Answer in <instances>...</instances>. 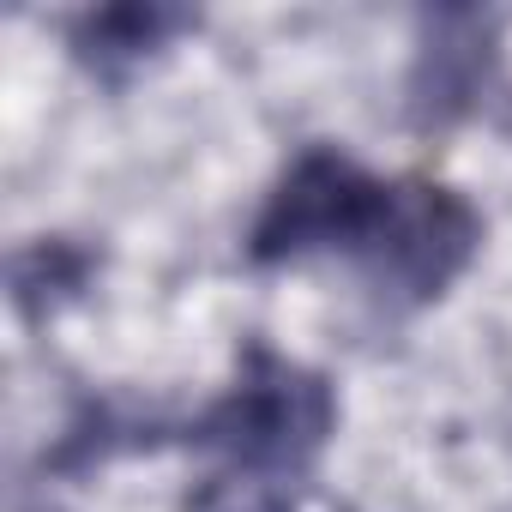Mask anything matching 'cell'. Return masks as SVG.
Segmentation results:
<instances>
[{
    "label": "cell",
    "mask_w": 512,
    "mask_h": 512,
    "mask_svg": "<svg viewBox=\"0 0 512 512\" xmlns=\"http://www.w3.org/2000/svg\"><path fill=\"white\" fill-rule=\"evenodd\" d=\"M199 19L181 7H97L73 25V49L91 73L121 79L127 67L151 61L157 49H169L181 31H193Z\"/></svg>",
    "instance_id": "3957f363"
},
{
    "label": "cell",
    "mask_w": 512,
    "mask_h": 512,
    "mask_svg": "<svg viewBox=\"0 0 512 512\" xmlns=\"http://www.w3.org/2000/svg\"><path fill=\"white\" fill-rule=\"evenodd\" d=\"M332 428V380L266 338H247L235 380L187 422V446L205 458L187 512H296Z\"/></svg>",
    "instance_id": "7a4b0ae2"
},
{
    "label": "cell",
    "mask_w": 512,
    "mask_h": 512,
    "mask_svg": "<svg viewBox=\"0 0 512 512\" xmlns=\"http://www.w3.org/2000/svg\"><path fill=\"white\" fill-rule=\"evenodd\" d=\"M476 205L428 175H374L338 145H308L272 181L247 229L253 266L344 260L392 308L440 302L476 260Z\"/></svg>",
    "instance_id": "6da1fadb"
}]
</instances>
